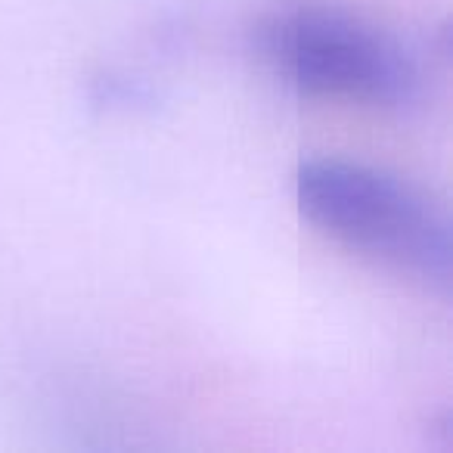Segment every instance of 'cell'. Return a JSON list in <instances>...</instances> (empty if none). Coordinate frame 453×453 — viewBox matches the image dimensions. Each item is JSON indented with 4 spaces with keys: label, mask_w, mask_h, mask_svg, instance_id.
<instances>
[{
    "label": "cell",
    "mask_w": 453,
    "mask_h": 453,
    "mask_svg": "<svg viewBox=\"0 0 453 453\" xmlns=\"http://www.w3.org/2000/svg\"><path fill=\"white\" fill-rule=\"evenodd\" d=\"M258 47L286 84L311 96L410 106L422 94L413 47L342 7L298 4L280 10L258 28Z\"/></svg>",
    "instance_id": "cell-2"
},
{
    "label": "cell",
    "mask_w": 453,
    "mask_h": 453,
    "mask_svg": "<svg viewBox=\"0 0 453 453\" xmlns=\"http://www.w3.org/2000/svg\"><path fill=\"white\" fill-rule=\"evenodd\" d=\"M296 199L304 218L335 242L438 292L450 289V214L419 187L360 162L311 158L296 174Z\"/></svg>",
    "instance_id": "cell-1"
}]
</instances>
